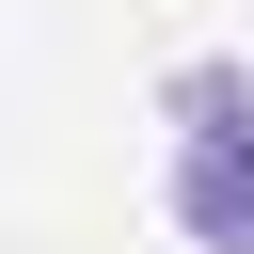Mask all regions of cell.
<instances>
[{
  "instance_id": "6da1fadb",
  "label": "cell",
  "mask_w": 254,
  "mask_h": 254,
  "mask_svg": "<svg viewBox=\"0 0 254 254\" xmlns=\"http://www.w3.org/2000/svg\"><path fill=\"white\" fill-rule=\"evenodd\" d=\"M159 206H175V238H206V254H254V143H175Z\"/></svg>"
},
{
  "instance_id": "7a4b0ae2",
  "label": "cell",
  "mask_w": 254,
  "mask_h": 254,
  "mask_svg": "<svg viewBox=\"0 0 254 254\" xmlns=\"http://www.w3.org/2000/svg\"><path fill=\"white\" fill-rule=\"evenodd\" d=\"M159 111H175V143H254V79H238V64H175Z\"/></svg>"
}]
</instances>
